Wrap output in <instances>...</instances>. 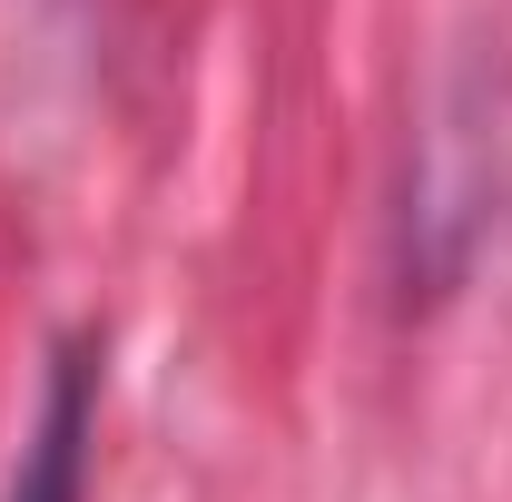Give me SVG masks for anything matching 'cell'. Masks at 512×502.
Wrapping results in <instances>:
<instances>
[{"mask_svg":"<svg viewBox=\"0 0 512 502\" xmlns=\"http://www.w3.org/2000/svg\"><path fill=\"white\" fill-rule=\"evenodd\" d=\"M89 463H99V335H69L50 355L10 502H89Z\"/></svg>","mask_w":512,"mask_h":502,"instance_id":"cell-1","label":"cell"}]
</instances>
